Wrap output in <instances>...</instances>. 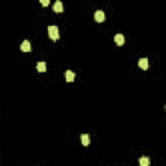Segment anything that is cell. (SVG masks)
<instances>
[{
	"label": "cell",
	"mask_w": 166,
	"mask_h": 166,
	"mask_svg": "<svg viewBox=\"0 0 166 166\" xmlns=\"http://www.w3.org/2000/svg\"><path fill=\"white\" fill-rule=\"evenodd\" d=\"M48 35L52 40H57L60 38L59 34V27L57 26H48Z\"/></svg>",
	"instance_id": "obj_1"
},
{
	"label": "cell",
	"mask_w": 166,
	"mask_h": 166,
	"mask_svg": "<svg viewBox=\"0 0 166 166\" xmlns=\"http://www.w3.org/2000/svg\"><path fill=\"white\" fill-rule=\"evenodd\" d=\"M95 21L96 22H104L105 21V13L103 11H96L95 12Z\"/></svg>",
	"instance_id": "obj_2"
},
{
	"label": "cell",
	"mask_w": 166,
	"mask_h": 166,
	"mask_svg": "<svg viewBox=\"0 0 166 166\" xmlns=\"http://www.w3.org/2000/svg\"><path fill=\"white\" fill-rule=\"evenodd\" d=\"M20 48H21V51H22V52H30L31 51V44H30V42H29V40H23Z\"/></svg>",
	"instance_id": "obj_3"
},
{
	"label": "cell",
	"mask_w": 166,
	"mask_h": 166,
	"mask_svg": "<svg viewBox=\"0 0 166 166\" xmlns=\"http://www.w3.org/2000/svg\"><path fill=\"white\" fill-rule=\"evenodd\" d=\"M53 11L56 12V13H61V12H64V5H62V3L60 1V0H57L56 3H55Z\"/></svg>",
	"instance_id": "obj_4"
},
{
	"label": "cell",
	"mask_w": 166,
	"mask_h": 166,
	"mask_svg": "<svg viewBox=\"0 0 166 166\" xmlns=\"http://www.w3.org/2000/svg\"><path fill=\"white\" fill-rule=\"evenodd\" d=\"M114 42L117 45H123L125 44V37L122 34H117L114 37Z\"/></svg>",
	"instance_id": "obj_5"
},
{
	"label": "cell",
	"mask_w": 166,
	"mask_h": 166,
	"mask_svg": "<svg viewBox=\"0 0 166 166\" xmlns=\"http://www.w3.org/2000/svg\"><path fill=\"white\" fill-rule=\"evenodd\" d=\"M138 64H139V68L143 69V70H147V69H148V66H149L148 60H147V59H140Z\"/></svg>",
	"instance_id": "obj_6"
},
{
	"label": "cell",
	"mask_w": 166,
	"mask_h": 166,
	"mask_svg": "<svg viewBox=\"0 0 166 166\" xmlns=\"http://www.w3.org/2000/svg\"><path fill=\"white\" fill-rule=\"evenodd\" d=\"M37 70L39 71V73H44L45 70H47V65H45L44 61H39L37 65Z\"/></svg>",
	"instance_id": "obj_7"
},
{
	"label": "cell",
	"mask_w": 166,
	"mask_h": 166,
	"mask_svg": "<svg viewBox=\"0 0 166 166\" xmlns=\"http://www.w3.org/2000/svg\"><path fill=\"white\" fill-rule=\"evenodd\" d=\"M65 78H66V82H73L74 78H75V73L71 70H68L65 73Z\"/></svg>",
	"instance_id": "obj_8"
},
{
	"label": "cell",
	"mask_w": 166,
	"mask_h": 166,
	"mask_svg": "<svg viewBox=\"0 0 166 166\" xmlns=\"http://www.w3.org/2000/svg\"><path fill=\"white\" fill-rule=\"evenodd\" d=\"M81 141H82V144H83V147H87L88 144H90V136H88L87 134H82Z\"/></svg>",
	"instance_id": "obj_9"
},
{
	"label": "cell",
	"mask_w": 166,
	"mask_h": 166,
	"mask_svg": "<svg viewBox=\"0 0 166 166\" xmlns=\"http://www.w3.org/2000/svg\"><path fill=\"white\" fill-rule=\"evenodd\" d=\"M139 163H140V166H149L151 161H149V158L143 157V158H140V160H139Z\"/></svg>",
	"instance_id": "obj_10"
},
{
	"label": "cell",
	"mask_w": 166,
	"mask_h": 166,
	"mask_svg": "<svg viewBox=\"0 0 166 166\" xmlns=\"http://www.w3.org/2000/svg\"><path fill=\"white\" fill-rule=\"evenodd\" d=\"M40 4H42L43 7H48L49 5V0H39Z\"/></svg>",
	"instance_id": "obj_11"
}]
</instances>
